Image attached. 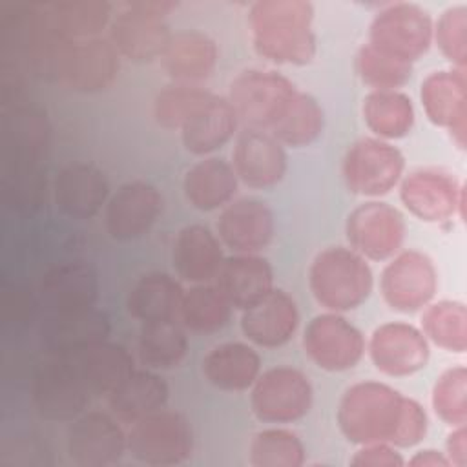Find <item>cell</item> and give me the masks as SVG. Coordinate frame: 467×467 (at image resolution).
I'll use <instances>...</instances> for the list:
<instances>
[{"label": "cell", "mask_w": 467, "mask_h": 467, "mask_svg": "<svg viewBox=\"0 0 467 467\" xmlns=\"http://www.w3.org/2000/svg\"><path fill=\"white\" fill-rule=\"evenodd\" d=\"M337 425L356 445L390 443L414 447L427 434L423 407L400 390L379 381H359L348 387L337 407Z\"/></svg>", "instance_id": "obj_1"}, {"label": "cell", "mask_w": 467, "mask_h": 467, "mask_svg": "<svg viewBox=\"0 0 467 467\" xmlns=\"http://www.w3.org/2000/svg\"><path fill=\"white\" fill-rule=\"evenodd\" d=\"M314 7L305 0H259L252 4L248 24L254 49L275 64L305 66L316 57L312 31Z\"/></svg>", "instance_id": "obj_2"}, {"label": "cell", "mask_w": 467, "mask_h": 467, "mask_svg": "<svg viewBox=\"0 0 467 467\" xmlns=\"http://www.w3.org/2000/svg\"><path fill=\"white\" fill-rule=\"evenodd\" d=\"M308 285L323 308L339 314L363 305L372 292L374 279L365 257L352 248L330 246L314 257Z\"/></svg>", "instance_id": "obj_3"}, {"label": "cell", "mask_w": 467, "mask_h": 467, "mask_svg": "<svg viewBox=\"0 0 467 467\" xmlns=\"http://www.w3.org/2000/svg\"><path fill=\"white\" fill-rule=\"evenodd\" d=\"M120 55L109 38L58 40L44 64L57 84L77 93H97L108 89L117 78Z\"/></svg>", "instance_id": "obj_4"}, {"label": "cell", "mask_w": 467, "mask_h": 467, "mask_svg": "<svg viewBox=\"0 0 467 467\" xmlns=\"http://www.w3.org/2000/svg\"><path fill=\"white\" fill-rule=\"evenodd\" d=\"M175 7L177 2L170 0L128 2L109 24V42L131 62L161 58L173 35L166 16Z\"/></svg>", "instance_id": "obj_5"}, {"label": "cell", "mask_w": 467, "mask_h": 467, "mask_svg": "<svg viewBox=\"0 0 467 467\" xmlns=\"http://www.w3.org/2000/svg\"><path fill=\"white\" fill-rule=\"evenodd\" d=\"M296 93L297 88L281 73L244 69L232 80L228 100L246 130L270 131Z\"/></svg>", "instance_id": "obj_6"}, {"label": "cell", "mask_w": 467, "mask_h": 467, "mask_svg": "<svg viewBox=\"0 0 467 467\" xmlns=\"http://www.w3.org/2000/svg\"><path fill=\"white\" fill-rule=\"evenodd\" d=\"M432 18L418 4L396 2L383 7L368 29V46L412 64L423 57L432 44Z\"/></svg>", "instance_id": "obj_7"}, {"label": "cell", "mask_w": 467, "mask_h": 467, "mask_svg": "<svg viewBox=\"0 0 467 467\" xmlns=\"http://www.w3.org/2000/svg\"><path fill=\"white\" fill-rule=\"evenodd\" d=\"M31 398L42 418L71 421L86 410L91 394L66 354L47 352L33 372Z\"/></svg>", "instance_id": "obj_8"}, {"label": "cell", "mask_w": 467, "mask_h": 467, "mask_svg": "<svg viewBox=\"0 0 467 467\" xmlns=\"http://www.w3.org/2000/svg\"><path fill=\"white\" fill-rule=\"evenodd\" d=\"M126 438L128 452L146 465H177L186 462L193 451L188 420L164 409L133 421Z\"/></svg>", "instance_id": "obj_9"}, {"label": "cell", "mask_w": 467, "mask_h": 467, "mask_svg": "<svg viewBox=\"0 0 467 467\" xmlns=\"http://www.w3.org/2000/svg\"><path fill=\"white\" fill-rule=\"evenodd\" d=\"M403 153L376 137L356 140L343 159V179L347 188L363 197L387 195L403 179Z\"/></svg>", "instance_id": "obj_10"}, {"label": "cell", "mask_w": 467, "mask_h": 467, "mask_svg": "<svg viewBox=\"0 0 467 467\" xmlns=\"http://www.w3.org/2000/svg\"><path fill=\"white\" fill-rule=\"evenodd\" d=\"M314 400L306 374L292 367H274L252 385L250 405L265 423H292L308 414Z\"/></svg>", "instance_id": "obj_11"}, {"label": "cell", "mask_w": 467, "mask_h": 467, "mask_svg": "<svg viewBox=\"0 0 467 467\" xmlns=\"http://www.w3.org/2000/svg\"><path fill=\"white\" fill-rule=\"evenodd\" d=\"M379 288L385 303L396 312H418L427 306L438 290V272L429 255L405 250L383 268Z\"/></svg>", "instance_id": "obj_12"}, {"label": "cell", "mask_w": 467, "mask_h": 467, "mask_svg": "<svg viewBox=\"0 0 467 467\" xmlns=\"http://www.w3.org/2000/svg\"><path fill=\"white\" fill-rule=\"evenodd\" d=\"M345 230L354 252L370 261H385L400 252L407 226L394 206L368 201L348 213Z\"/></svg>", "instance_id": "obj_13"}, {"label": "cell", "mask_w": 467, "mask_h": 467, "mask_svg": "<svg viewBox=\"0 0 467 467\" xmlns=\"http://www.w3.org/2000/svg\"><path fill=\"white\" fill-rule=\"evenodd\" d=\"M308 358L323 370L343 372L354 368L365 354L363 334L337 312L312 317L303 332Z\"/></svg>", "instance_id": "obj_14"}, {"label": "cell", "mask_w": 467, "mask_h": 467, "mask_svg": "<svg viewBox=\"0 0 467 467\" xmlns=\"http://www.w3.org/2000/svg\"><path fill=\"white\" fill-rule=\"evenodd\" d=\"M403 206L420 221L441 223L456 212L463 215L465 193L458 179L438 168H420L400 181Z\"/></svg>", "instance_id": "obj_15"}, {"label": "cell", "mask_w": 467, "mask_h": 467, "mask_svg": "<svg viewBox=\"0 0 467 467\" xmlns=\"http://www.w3.org/2000/svg\"><path fill=\"white\" fill-rule=\"evenodd\" d=\"M66 447L73 463L80 467H108L128 451V438L109 414L91 410L71 420Z\"/></svg>", "instance_id": "obj_16"}, {"label": "cell", "mask_w": 467, "mask_h": 467, "mask_svg": "<svg viewBox=\"0 0 467 467\" xmlns=\"http://www.w3.org/2000/svg\"><path fill=\"white\" fill-rule=\"evenodd\" d=\"M368 354L379 372L390 378H403L425 368L431 350L421 330L403 321H390L372 332Z\"/></svg>", "instance_id": "obj_17"}, {"label": "cell", "mask_w": 467, "mask_h": 467, "mask_svg": "<svg viewBox=\"0 0 467 467\" xmlns=\"http://www.w3.org/2000/svg\"><path fill=\"white\" fill-rule=\"evenodd\" d=\"M162 206V195L153 184L146 181L126 182L106 202V230L117 241L139 239L157 223Z\"/></svg>", "instance_id": "obj_18"}, {"label": "cell", "mask_w": 467, "mask_h": 467, "mask_svg": "<svg viewBox=\"0 0 467 467\" xmlns=\"http://www.w3.org/2000/svg\"><path fill=\"white\" fill-rule=\"evenodd\" d=\"M421 104L427 119L451 131L452 140L465 148L467 140V77L465 69L434 71L421 82Z\"/></svg>", "instance_id": "obj_19"}, {"label": "cell", "mask_w": 467, "mask_h": 467, "mask_svg": "<svg viewBox=\"0 0 467 467\" xmlns=\"http://www.w3.org/2000/svg\"><path fill=\"white\" fill-rule=\"evenodd\" d=\"M234 170L250 188H272L286 173L285 146L268 131L244 130L234 148Z\"/></svg>", "instance_id": "obj_20"}, {"label": "cell", "mask_w": 467, "mask_h": 467, "mask_svg": "<svg viewBox=\"0 0 467 467\" xmlns=\"http://www.w3.org/2000/svg\"><path fill=\"white\" fill-rule=\"evenodd\" d=\"M217 234L221 243L235 254H257L274 237V213L259 199L232 201L219 215Z\"/></svg>", "instance_id": "obj_21"}, {"label": "cell", "mask_w": 467, "mask_h": 467, "mask_svg": "<svg viewBox=\"0 0 467 467\" xmlns=\"http://www.w3.org/2000/svg\"><path fill=\"white\" fill-rule=\"evenodd\" d=\"M299 325L296 301L285 292L272 288L257 303L243 310L241 330L257 347L275 348L292 339Z\"/></svg>", "instance_id": "obj_22"}, {"label": "cell", "mask_w": 467, "mask_h": 467, "mask_svg": "<svg viewBox=\"0 0 467 467\" xmlns=\"http://www.w3.org/2000/svg\"><path fill=\"white\" fill-rule=\"evenodd\" d=\"M66 356L91 396H108L135 370L128 348L108 339L66 352Z\"/></svg>", "instance_id": "obj_23"}, {"label": "cell", "mask_w": 467, "mask_h": 467, "mask_svg": "<svg viewBox=\"0 0 467 467\" xmlns=\"http://www.w3.org/2000/svg\"><path fill=\"white\" fill-rule=\"evenodd\" d=\"M53 192L57 206L75 219L95 217L109 199L106 175L88 162L64 166L55 177Z\"/></svg>", "instance_id": "obj_24"}, {"label": "cell", "mask_w": 467, "mask_h": 467, "mask_svg": "<svg viewBox=\"0 0 467 467\" xmlns=\"http://www.w3.org/2000/svg\"><path fill=\"white\" fill-rule=\"evenodd\" d=\"M99 296L97 272L82 261L60 263L49 268L40 281V299L49 314L84 310Z\"/></svg>", "instance_id": "obj_25"}, {"label": "cell", "mask_w": 467, "mask_h": 467, "mask_svg": "<svg viewBox=\"0 0 467 467\" xmlns=\"http://www.w3.org/2000/svg\"><path fill=\"white\" fill-rule=\"evenodd\" d=\"M219 60V49L212 36L202 31L186 29L171 35L161 62L171 82L201 86Z\"/></svg>", "instance_id": "obj_26"}, {"label": "cell", "mask_w": 467, "mask_h": 467, "mask_svg": "<svg viewBox=\"0 0 467 467\" xmlns=\"http://www.w3.org/2000/svg\"><path fill=\"white\" fill-rule=\"evenodd\" d=\"M213 279L226 301L239 310L252 306L274 288L272 266L255 254L224 257Z\"/></svg>", "instance_id": "obj_27"}, {"label": "cell", "mask_w": 467, "mask_h": 467, "mask_svg": "<svg viewBox=\"0 0 467 467\" xmlns=\"http://www.w3.org/2000/svg\"><path fill=\"white\" fill-rule=\"evenodd\" d=\"M224 261L221 239L202 224H188L179 230L171 263L179 277L190 283H208L213 279Z\"/></svg>", "instance_id": "obj_28"}, {"label": "cell", "mask_w": 467, "mask_h": 467, "mask_svg": "<svg viewBox=\"0 0 467 467\" xmlns=\"http://www.w3.org/2000/svg\"><path fill=\"white\" fill-rule=\"evenodd\" d=\"M109 332L111 323L108 314L95 306L64 314H49L40 328L47 352L57 354H66L86 345L104 341Z\"/></svg>", "instance_id": "obj_29"}, {"label": "cell", "mask_w": 467, "mask_h": 467, "mask_svg": "<svg viewBox=\"0 0 467 467\" xmlns=\"http://www.w3.org/2000/svg\"><path fill=\"white\" fill-rule=\"evenodd\" d=\"M239 119L228 99L212 95L181 128L184 148L193 155H210L235 133Z\"/></svg>", "instance_id": "obj_30"}, {"label": "cell", "mask_w": 467, "mask_h": 467, "mask_svg": "<svg viewBox=\"0 0 467 467\" xmlns=\"http://www.w3.org/2000/svg\"><path fill=\"white\" fill-rule=\"evenodd\" d=\"M237 175L221 157H206L195 162L184 175L182 188L188 202L201 212L224 208L237 192Z\"/></svg>", "instance_id": "obj_31"}, {"label": "cell", "mask_w": 467, "mask_h": 467, "mask_svg": "<svg viewBox=\"0 0 467 467\" xmlns=\"http://www.w3.org/2000/svg\"><path fill=\"white\" fill-rule=\"evenodd\" d=\"M204 378L217 389L241 392L252 389L261 372L259 354L246 343L228 341L213 347L202 359Z\"/></svg>", "instance_id": "obj_32"}, {"label": "cell", "mask_w": 467, "mask_h": 467, "mask_svg": "<svg viewBox=\"0 0 467 467\" xmlns=\"http://www.w3.org/2000/svg\"><path fill=\"white\" fill-rule=\"evenodd\" d=\"M182 296V286L171 275L150 272L133 283L126 297V306L140 323L175 319L181 310Z\"/></svg>", "instance_id": "obj_33"}, {"label": "cell", "mask_w": 467, "mask_h": 467, "mask_svg": "<svg viewBox=\"0 0 467 467\" xmlns=\"http://www.w3.org/2000/svg\"><path fill=\"white\" fill-rule=\"evenodd\" d=\"M53 31L66 40L99 36L113 20V5L100 0H58L44 4Z\"/></svg>", "instance_id": "obj_34"}, {"label": "cell", "mask_w": 467, "mask_h": 467, "mask_svg": "<svg viewBox=\"0 0 467 467\" xmlns=\"http://www.w3.org/2000/svg\"><path fill=\"white\" fill-rule=\"evenodd\" d=\"M168 383L155 372L133 370L115 390L108 394V405L124 421H137L139 418L162 409L168 401Z\"/></svg>", "instance_id": "obj_35"}, {"label": "cell", "mask_w": 467, "mask_h": 467, "mask_svg": "<svg viewBox=\"0 0 467 467\" xmlns=\"http://www.w3.org/2000/svg\"><path fill=\"white\" fill-rule=\"evenodd\" d=\"M363 119L376 139H403L414 126V106L401 91H370L363 100Z\"/></svg>", "instance_id": "obj_36"}, {"label": "cell", "mask_w": 467, "mask_h": 467, "mask_svg": "<svg viewBox=\"0 0 467 467\" xmlns=\"http://www.w3.org/2000/svg\"><path fill=\"white\" fill-rule=\"evenodd\" d=\"M188 354V337L175 319L146 321L139 332V356L155 370L177 367Z\"/></svg>", "instance_id": "obj_37"}, {"label": "cell", "mask_w": 467, "mask_h": 467, "mask_svg": "<svg viewBox=\"0 0 467 467\" xmlns=\"http://www.w3.org/2000/svg\"><path fill=\"white\" fill-rule=\"evenodd\" d=\"M323 126L325 115L319 102L312 95L297 89L285 113L268 133L274 135L283 146L303 148L312 144L321 135Z\"/></svg>", "instance_id": "obj_38"}, {"label": "cell", "mask_w": 467, "mask_h": 467, "mask_svg": "<svg viewBox=\"0 0 467 467\" xmlns=\"http://www.w3.org/2000/svg\"><path fill=\"white\" fill-rule=\"evenodd\" d=\"M232 308L217 286L199 283L184 290L179 316L186 328L210 334L221 330L230 321Z\"/></svg>", "instance_id": "obj_39"}, {"label": "cell", "mask_w": 467, "mask_h": 467, "mask_svg": "<svg viewBox=\"0 0 467 467\" xmlns=\"http://www.w3.org/2000/svg\"><path fill=\"white\" fill-rule=\"evenodd\" d=\"M421 328L436 347L463 354L467 350V308L460 301H438L427 305L421 316Z\"/></svg>", "instance_id": "obj_40"}, {"label": "cell", "mask_w": 467, "mask_h": 467, "mask_svg": "<svg viewBox=\"0 0 467 467\" xmlns=\"http://www.w3.org/2000/svg\"><path fill=\"white\" fill-rule=\"evenodd\" d=\"M250 463L254 467H301L305 445L292 431L265 429L250 443Z\"/></svg>", "instance_id": "obj_41"}, {"label": "cell", "mask_w": 467, "mask_h": 467, "mask_svg": "<svg viewBox=\"0 0 467 467\" xmlns=\"http://www.w3.org/2000/svg\"><path fill=\"white\" fill-rule=\"evenodd\" d=\"M213 93L195 84L171 82L162 88L153 102L155 120L166 130H181L188 117L201 108Z\"/></svg>", "instance_id": "obj_42"}, {"label": "cell", "mask_w": 467, "mask_h": 467, "mask_svg": "<svg viewBox=\"0 0 467 467\" xmlns=\"http://www.w3.org/2000/svg\"><path fill=\"white\" fill-rule=\"evenodd\" d=\"M356 69L361 80L374 91H392L409 82L412 64L392 58L365 44L356 57Z\"/></svg>", "instance_id": "obj_43"}, {"label": "cell", "mask_w": 467, "mask_h": 467, "mask_svg": "<svg viewBox=\"0 0 467 467\" xmlns=\"http://www.w3.org/2000/svg\"><path fill=\"white\" fill-rule=\"evenodd\" d=\"M432 409L447 425L458 427L467 421V368L456 365L441 372L432 387Z\"/></svg>", "instance_id": "obj_44"}, {"label": "cell", "mask_w": 467, "mask_h": 467, "mask_svg": "<svg viewBox=\"0 0 467 467\" xmlns=\"http://www.w3.org/2000/svg\"><path fill=\"white\" fill-rule=\"evenodd\" d=\"M432 38L436 40L443 57L451 60L456 69H465L467 66V7L454 5L445 9L432 29Z\"/></svg>", "instance_id": "obj_45"}, {"label": "cell", "mask_w": 467, "mask_h": 467, "mask_svg": "<svg viewBox=\"0 0 467 467\" xmlns=\"http://www.w3.org/2000/svg\"><path fill=\"white\" fill-rule=\"evenodd\" d=\"M356 467H401L405 460L390 443L376 441L361 445L350 460Z\"/></svg>", "instance_id": "obj_46"}, {"label": "cell", "mask_w": 467, "mask_h": 467, "mask_svg": "<svg viewBox=\"0 0 467 467\" xmlns=\"http://www.w3.org/2000/svg\"><path fill=\"white\" fill-rule=\"evenodd\" d=\"M451 465L467 467V429L465 425H458L447 438V452Z\"/></svg>", "instance_id": "obj_47"}, {"label": "cell", "mask_w": 467, "mask_h": 467, "mask_svg": "<svg viewBox=\"0 0 467 467\" xmlns=\"http://www.w3.org/2000/svg\"><path fill=\"white\" fill-rule=\"evenodd\" d=\"M409 465H412V467H451V462L445 456V452H440L436 449H423V451H418L409 460Z\"/></svg>", "instance_id": "obj_48"}]
</instances>
